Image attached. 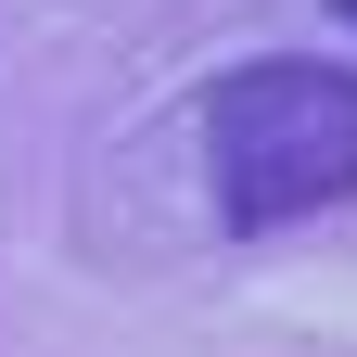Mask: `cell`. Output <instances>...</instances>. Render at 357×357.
Listing matches in <instances>:
<instances>
[{"label":"cell","mask_w":357,"mask_h":357,"mask_svg":"<svg viewBox=\"0 0 357 357\" xmlns=\"http://www.w3.org/2000/svg\"><path fill=\"white\" fill-rule=\"evenodd\" d=\"M204 178H217V217L230 230L344 204L357 192V77L306 64V52L230 64L204 89Z\"/></svg>","instance_id":"obj_1"},{"label":"cell","mask_w":357,"mask_h":357,"mask_svg":"<svg viewBox=\"0 0 357 357\" xmlns=\"http://www.w3.org/2000/svg\"><path fill=\"white\" fill-rule=\"evenodd\" d=\"M332 13H344V26H357V0H332Z\"/></svg>","instance_id":"obj_2"}]
</instances>
